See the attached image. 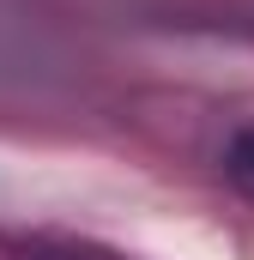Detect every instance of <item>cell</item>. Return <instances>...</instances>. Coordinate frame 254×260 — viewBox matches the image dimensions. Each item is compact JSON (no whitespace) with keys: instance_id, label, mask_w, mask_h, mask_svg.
Returning <instances> with one entry per match:
<instances>
[{"instance_id":"1","label":"cell","mask_w":254,"mask_h":260,"mask_svg":"<svg viewBox=\"0 0 254 260\" xmlns=\"http://www.w3.org/2000/svg\"><path fill=\"white\" fill-rule=\"evenodd\" d=\"M230 170H236V182L254 188V133H242V139L230 145Z\"/></svg>"}]
</instances>
